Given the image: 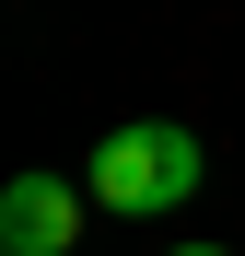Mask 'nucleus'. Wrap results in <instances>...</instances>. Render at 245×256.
<instances>
[{"label": "nucleus", "mask_w": 245, "mask_h": 256, "mask_svg": "<svg viewBox=\"0 0 245 256\" xmlns=\"http://www.w3.org/2000/svg\"><path fill=\"white\" fill-rule=\"evenodd\" d=\"M0 244H12V256H70L82 244L70 175H12V186H0Z\"/></svg>", "instance_id": "obj_2"}, {"label": "nucleus", "mask_w": 245, "mask_h": 256, "mask_svg": "<svg viewBox=\"0 0 245 256\" xmlns=\"http://www.w3.org/2000/svg\"><path fill=\"white\" fill-rule=\"evenodd\" d=\"M163 256H233V244H163Z\"/></svg>", "instance_id": "obj_3"}, {"label": "nucleus", "mask_w": 245, "mask_h": 256, "mask_svg": "<svg viewBox=\"0 0 245 256\" xmlns=\"http://www.w3.org/2000/svg\"><path fill=\"white\" fill-rule=\"evenodd\" d=\"M82 198H94V210H129V222H163V210L198 198V140H187L175 116H129V128H105L94 163H82Z\"/></svg>", "instance_id": "obj_1"}]
</instances>
